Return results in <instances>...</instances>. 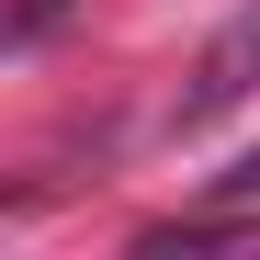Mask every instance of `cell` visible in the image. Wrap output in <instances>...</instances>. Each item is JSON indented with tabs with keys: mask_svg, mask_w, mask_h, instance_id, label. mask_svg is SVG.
<instances>
[{
	"mask_svg": "<svg viewBox=\"0 0 260 260\" xmlns=\"http://www.w3.org/2000/svg\"><path fill=\"white\" fill-rule=\"evenodd\" d=\"M249 91H260V0L226 12V34L204 46V68H192V91L170 102V124H215V113H238Z\"/></svg>",
	"mask_w": 260,
	"mask_h": 260,
	"instance_id": "obj_1",
	"label": "cell"
},
{
	"mask_svg": "<svg viewBox=\"0 0 260 260\" xmlns=\"http://www.w3.org/2000/svg\"><path fill=\"white\" fill-rule=\"evenodd\" d=\"M215 192H260V147H249L238 170H215Z\"/></svg>",
	"mask_w": 260,
	"mask_h": 260,
	"instance_id": "obj_2",
	"label": "cell"
}]
</instances>
